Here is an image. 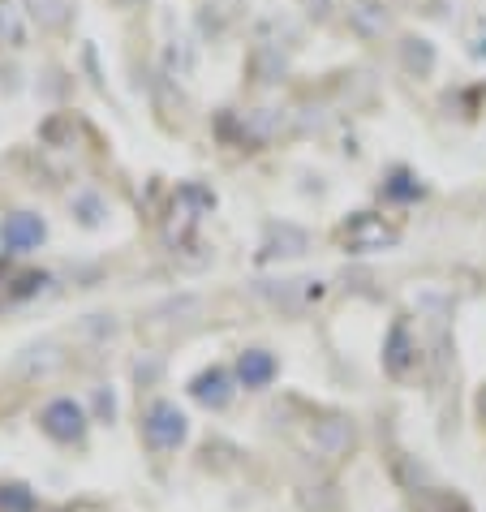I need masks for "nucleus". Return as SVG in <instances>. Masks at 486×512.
I'll list each match as a JSON object with an SVG mask.
<instances>
[{
  "instance_id": "obj_1",
  "label": "nucleus",
  "mask_w": 486,
  "mask_h": 512,
  "mask_svg": "<svg viewBox=\"0 0 486 512\" xmlns=\"http://www.w3.org/2000/svg\"><path fill=\"white\" fill-rule=\"evenodd\" d=\"M142 439H147L155 452H177L185 439H190V418H185L173 401H151L147 414H142Z\"/></svg>"
},
{
  "instance_id": "obj_2",
  "label": "nucleus",
  "mask_w": 486,
  "mask_h": 512,
  "mask_svg": "<svg viewBox=\"0 0 486 512\" xmlns=\"http://www.w3.org/2000/svg\"><path fill=\"white\" fill-rule=\"evenodd\" d=\"M250 293L259 297V302L284 310V315H293V310H302L306 302H319L323 280H254Z\"/></svg>"
},
{
  "instance_id": "obj_3",
  "label": "nucleus",
  "mask_w": 486,
  "mask_h": 512,
  "mask_svg": "<svg viewBox=\"0 0 486 512\" xmlns=\"http://www.w3.org/2000/svg\"><path fill=\"white\" fill-rule=\"evenodd\" d=\"M39 426H44V435L56 439V444H78V439L87 435V409L78 401H69V396H56V401L44 405Z\"/></svg>"
},
{
  "instance_id": "obj_4",
  "label": "nucleus",
  "mask_w": 486,
  "mask_h": 512,
  "mask_svg": "<svg viewBox=\"0 0 486 512\" xmlns=\"http://www.w3.org/2000/svg\"><path fill=\"white\" fill-rule=\"evenodd\" d=\"M48 237V224L35 216V211H13V216L0 220V246L13 250V254H26V250H39Z\"/></svg>"
},
{
  "instance_id": "obj_5",
  "label": "nucleus",
  "mask_w": 486,
  "mask_h": 512,
  "mask_svg": "<svg viewBox=\"0 0 486 512\" xmlns=\"http://www.w3.org/2000/svg\"><path fill=\"white\" fill-rule=\"evenodd\" d=\"M61 349L52 345V340H39V345H26L18 358H13V366H9V375L13 379H26V383H39V379H48V375H56L61 371Z\"/></svg>"
},
{
  "instance_id": "obj_6",
  "label": "nucleus",
  "mask_w": 486,
  "mask_h": 512,
  "mask_svg": "<svg viewBox=\"0 0 486 512\" xmlns=\"http://www.w3.org/2000/svg\"><path fill=\"white\" fill-rule=\"evenodd\" d=\"M345 18H349V31L357 39H383L392 31V13L383 0H349V9H345Z\"/></svg>"
},
{
  "instance_id": "obj_7",
  "label": "nucleus",
  "mask_w": 486,
  "mask_h": 512,
  "mask_svg": "<svg viewBox=\"0 0 486 512\" xmlns=\"http://www.w3.org/2000/svg\"><path fill=\"white\" fill-rule=\"evenodd\" d=\"M310 448L319 452V457H327V461L345 457V452L353 448V422L349 418H323V422H314L310 426Z\"/></svg>"
},
{
  "instance_id": "obj_8",
  "label": "nucleus",
  "mask_w": 486,
  "mask_h": 512,
  "mask_svg": "<svg viewBox=\"0 0 486 512\" xmlns=\"http://www.w3.org/2000/svg\"><path fill=\"white\" fill-rule=\"evenodd\" d=\"M310 250V233L302 229V224H267L263 233V259H297V254Z\"/></svg>"
},
{
  "instance_id": "obj_9",
  "label": "nucleus",
  "mask_w": 486,
  "mask_h": 512,
  "mask_svg": "<svg viewBox=\"0 0 486 512\" xmlns=\"http://www.w3.org/2000/svg\"><path fill=\"white\" fill-rule=\"evenodd\" d=\"M280 375V362H276V353H267V349H246L237 358V383L246 392H263L271 388Z\"/></svg>"
},
{
  "instance_id": "obj_10",
  "label": "nucleus",
  "mask_w": 486,
  "mask_h": 512,
  "mask_svg": "<svg viewBox=\"0 0 486 512\" xmlns=\"http://www.w3.org/2000/svg\"><path fill=\"white\" fill-rule=\"evenodd\" d=\"M396 52H400V65H405L409 78H431L435 65H439V52L426 35H400Z\"/></svg>"
},
{
  "instance_id": "obj_11",
  "label": "nucleus",
  "mask_w": 486,
  "mask_h": 512,
  "mask_svg": "<svg viewBox=\"0 0 486 512\" xmlns=\"http://www.w3.org/2000/svg\"><path fill=\"white\" fill-rule=\"evenodd\" d=\"M190 396L198 405H207V409H224L228 401H233V375H228L224 366H211V371L194 375Z\"/></svg>"
},
{
  "instance_id": "obj_12",
  "label": "nucleus",
  "mask_w": 486,
  "mask_h": 512,
  "mask_svg": "<svg viewBox=\"0 0 486 512\" xmlns=\"http://www.w3.org/2000/svg\"><path fill=\"white\" fill-rule=\"evenodd\" d=\"M396 229H388V224H379L375 216H357L349 224V246L357 254H375V250H392L396 246Z\"/></svg>"
},
{
  "instance_id": "obj_13",
  "label": "nucleus",
  "mask_w": 486,
  "mask_h": 512,
  "mask_svg": "<svg viewBox=\"0 0 486 512\" xmlns=\"http://www.w3.org/2000/svg\"><path fill=\"white\" fill-rule=\"evenodd\" d=\"M413 353H418V345H413L409 327H405V323H392L388 340H383V366H388V375H396V379H400V375H409Z\"/></svg>"
},
{
  "instance_id": "obj_14",
  "label": "nucleus",
  "mask_w": 486,
  "mask_h": 512,
  "mask_svg": "<svg viewBox=\"0 0 486 512\" xmlns=\"http://www.w3.org/2000/svg\"><path fill=\"white\" fill-rule=\"evenodd\" d=\"M164 69H168V78H194V69H198V44L190 35H177V39H168L164 44Z\"/></svg>"
},
{
  "instance_id": "obj_15",
  "label": "nucleus",
  "mask_w": 486,
  "mask_h": 512,
  "mask_svg": "<svg viewBox=\"0 0 486 512\" xmlns=\"http://www.w3.org/2000/svg\"><path fill=\"white\" fill-rule=\"evenodd\" d=\"M26 9L39 31H65L74 18V0H26Z\"/></svg>"
},
{
  "instance_id": "obj_16",
  "label": "nucleus",
  "mask_w": 486,
  "mask_h": 512,
  "mask_svg": "<svg viewBox=\"0 0 486 512\" xmlns=\"http://www.w3.org/2000/svg\"><path fill=\"white\" fill-rule=\"evenodd\" d=\"M151 315H155V319H164V323H190V319L203 315V297H198V293H177V297H164V302L155 306Z\"/></svg>"
},
{
  "instance_id": "obj_17",
  "label": "nucleus",
  "mask_w": 486,
  "mask_h": 512,
  "mask_svg": "<svg viewBox=\"0 0 486 512\" xmlns=\"http://www.w3.org/2000/svg\"><path fill=\"white\" fill-rule=\"evenodd\" d=\"M78 332L87 336L91 345H108V340L121 336V323H117V315H87L78 323Z\"/></svg>"
},
{
  "instance_id": "obj_18",
  "label": "nucleus",
  "mask_w": 486,
  "mask_h": 512,
  "mask_svg": "<svg viewBox=\"0 0 486 512\" xmlns=\"http://www.w3.org/2000/svg\"><path fill=\"white\" fill-rule=\"evenodd\" d=\"M284 69H289V61L280 56V48H271V44H263L259 52H254V74H259V82H276Z\"/></svg>"
},
{
  "instance_id": "obj_19",
  "label": "nucleus",
  "mask_w": 486,
  "mask_h": 512,
  "mask_svg": "<svg viewBox=\"0 0 486 512\" xmlns=\"http://www.w3.org/2000/svg\"><path fill=\"white\" fill-rule=\"evenodd\" d=\"M0 512H35V495L22 482H9V487H0Z\"/></svg>"
},
{
  "instance_id": "obj_20",
  "label": "nucleus",
  "mask_w": 486,
  "mask_h": 512,
  "mask_svg": "<svg viewBox=\"0 0 486 512\" xmlns=\"http://www.w3.org/2000/svg\"><path fill=\"white\" fill-rule=\"evenodd\" d=\"M26 39V26L13 9H0V48H22Z\"/></svg>"
},
{
  "instance_id": "obj_21",
  "label": "nucleus",
  "mask_w": 486,
  "mask_h": 512,
  "mask_svg": "<svg viewBox=\"0 0 486 512\" xmlns=\"http://www.w3.org/2000/svg\"><path fill=\"white\" fill-rule=\"evenodd\" d=\"M177 203H190V207H194V216H203V211L216 207V194H211L207 186H194V181H190V186H181V190H177Z\"/></svg>"
},
{
  "instance_id": "obj_22",
  "label": "nucleus",
  "mask_w": 486,
  "mask_h": 512,
  "mask_svg": "<svg viewBox=\"0 0 486 512\" xmlns=\"http://www.w3.org/2000/svg\"><path fill=\"white\" fill-rule=\"evenodd\" d=\"M74 211H78V220L87 224V229H95V224L104 220V203H99L95 194H78V198H74Z\"/></svg>"
},
{
  "instance_id": "obj_23",
  "label": "nucleus",
  "mask_w": 486,
  "mask_h": 512,
  "mask_svg": "<svg viewBox=\"0 0 486 512\" xmlns=\"http://www.w3.org/2000/svg\"><path fill=\"white\" fill-rule=\"evenodd\" d=\"M388 194H392V198H418L422 186H418V181H413L409 173H396V177H392V186H388Z\"/></svg>"
},
{
  "instance_id": "obj_24",
  "label": "nucleus",
  "mask_w": 486,
  "mask_h": 512,
  "mask_svg": "<svg viewBox=\"0 0 486 512\" xmlns=\"http://www.w3.org/2000/svg\"><path fill=\"white\" fill-rule=\"evenodd\" d=\"M95 405H99V414H104V418H112V409H117V401H112V392H104V388L95 392Z\"/></svg>"
},
{
  "instance_id": "obj_25",
  "label": "nucleus",
  "mask_w": 486,
  "mask_h": 512,
  "mask_svg": "<svg viewBox=\"0 0 486 512\" xmlns=\"http://www.w3.org/2000/svg\"><path fill=\"white\" fill-rule=\"evenodd\" d=\"M474 56H478V61H486V22L478 26V39H474Z\"/></svg>"
},
{
  "instance_id": "obj_26",
  "label": "nucleus",
  "mask_w": 486,
  "mask_h": 512,
  "mask_svg": "<svg viewBox=\"0 0 486 512\" xmlns=\"http://www.w3.org/2000/svg\"><path fill=\"white\" fill-rule=\"evenodd\" d=\"M478 418L486 422V383H482V388H478Z\"/></svg>"
},
{
  "instance_id": "obj_27",
  "label": "nucleus",
  "mask_w": 486,
  "mask_h": 512,
  "mask_svg": "<svg viewBox=\"0 0 486 512\" xmlns=\"http://www.w3.org/2000/svg\"><path fill=\"white\" fill-rule=\"evenodd\" d=\"M117 5H121V9H138V5H142V0H117Z\"/></svg>"
}]
</instances>
